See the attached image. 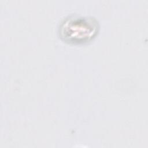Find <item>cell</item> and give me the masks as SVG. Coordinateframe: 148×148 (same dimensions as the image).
Here are the masks:
<instances>
[{"label":"cell","instance_id":"6da1fadb","mask_svg":"<svg viewBox=\"0 0 148 148\" xmlns=\"http://www.w3.org/2000/svg\"><path fill=\"white\" fill-rule=\"evenodd\" d=\"M99 29V23L94 17L71 14L61 20L58 33L60 38L65 42L83 44L92 40Z\"/></svg>","mask_w":148,"mask_h":148}]
</instances>
